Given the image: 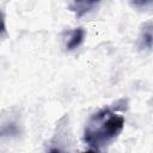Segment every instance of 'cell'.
Here are the masks:
<instances>
[{
    "label": "cell",
    "mask_w": 153,
    "mask_h": 153,
    "mask_svg": "<svg viewBox=\"0 0 153 153\" xmlns=\"http://www.w3.org/2000/svg\"><path fill=\"white\" fill-rule=\"evenodd\" d=\"M124 127V117L109 108L94 112L84 129V141L93 147L100 148L115 140Z\"/></svg>",
    "instance_id": "6da1fadb"
},
{
    "label": "cell",
    "mask_w": 153,
    "mask_h": 153,
    "mask_svg": "<svg viewBox=\"0 0 153 153\" xmlns=\"http://www.w3.org/2000/svg\"><path fill=\"white\" fill-rule=\"evenodd\" d=\"M85 38V30L81 29V27H76L74 30H72L69 32V36L67 38V42H66V48L68 50H74L76 49L84 41Z\"/></svg>",
    "instance_id": "7a4b0ae2"
},
{
    "label": "cell",
    "mask_w": 153,
    "mask_h": 153,
    "mask_svg": "<svg viewBox=\"0 0 153 153\" xmlns=\"http://www.w3.org/2000/svg\"><path fill=\"white\" fill-rule=\"evenodd\" d=\"M97 1H74L69 5V8L78 17H82L84 14L92 11L97 6Z\"/></svg>",
    "instance_id": "3957f363"
},
{
    "label": "cell",
    "mask_w": 153,
    "mask_h": 153,
    "mask_svg": "<svg viewBox=\"0 0 153 153\" xmlns=\"http://www.w3.org/2000/svg\"><path fill=\"white\" fill-rule=\"evenodd\" d=\"M140 47L146 48L148 50L152 48V23L151 22H148L143 26V30L140 37Z\"/></svg>",
    "instance_id": "277c9868"
},
{
    "label": "cell",
    "mask_w": 153,
    "mask_h": 153,
    "mask_svg": "<svg viewBox=\"0 0 153 153\" xmlns=\"http://www.w3.org/2000/svg\"><path fill=\"white\" fill-rule=\"evenodd\" d=\"M6 36V23H5V16L0 11V39Z\"/></svg>",
    "instance_id": "5b68a950"
},
{
    "label": "cell",
    "mask_w": 153,
    "mask_h": 153,
    "mask_svg": "<svg viewBox=\"0 0 153 153\" xmlns=\"http://www.w3.org/2000/svg\"><path fill=\"white\" fill-rule=\"evenodd\" d=\"M48 153H65V152L61 151V149L57 148V147H51V148L48 151Z\"/></svg>",
    "instance_id": "8992f818"
},
{
    "label": "cell",
    "mask_w": 153,
    "mask_h": 153,
    "mask_svg": "<svg viewBox=\"0 0 153 153\" xmlns=\"http://www.w3.org/2000/svg\"><path fill=\"white\" fill-rule=\"evenodd\" d=\"M82 153H98L96 149H88V151H85V152H82Z\"/></svg>",
    "instance_id": "52a82bcc"
}]
</instances>
